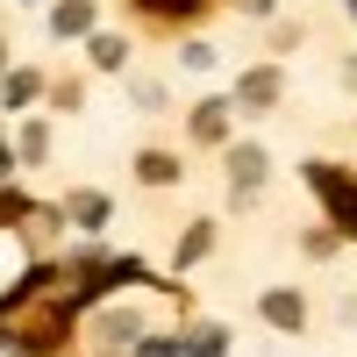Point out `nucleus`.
Listing matches in <instances>:
<instances>
[{"label": "nucleus", "instance_id": "1", "mask_svg": "<svg viewBox=\"0 0 357 357\" xmlns=\"http://www.w3.org/2000/svg\"><path fill=\"white\" fill-rule=\"evenodd\" d=\"M229 186L236 193H257L264 186V151H257V143H236V151H229Z\"/></svg>", "mask_w": 357, "mask_h": 357}, {"label": "nucleus", "instance_id": "2", "mask_svg": "<svg viewBox=\"0 0 357 357\" xmlns=\"http://www.w3.org/2000/svg\"><path fill=\"white\" fill-rule=\"evenodd\" d=\"M272 100H279V72L264 65V72H250L243 86H236V100H229V107H250V114H257V107H272Z\"/></svg>", "mask_w": 357, "mask_h": 357}, {"label": "nucleus", "instance_id": "3", "mask_svg": "<svg viewBox=\"0 0 357 357\" xmlns=\"http://www.w3.org/2000/svg\"><path fill=\"white\" fill-rule=\"evenodd\" d=\"M50 29H57V36H86V29H93V0H57Z\"/></svg>", "mask_w": 357, "mask_h": 357}, {"label": "nucleus", "instance_id": "4", "mask_svg": "<svg viewBox=\"0 0 357 357\" xmlns=\"http://www.w3.org/2000/svg\"><path fill=\"white\" fill-rule=\"evenodd\" d=\"M264 321H272V329H301V321H307L301 293H264Z\"/></svg>", "mask_w": 357, "mask_h": 357}, {"label": "nucleus", "instance_id": "5", "mask_svg": "<svg viewBox=\"0 0 357 357\" xmlns=\"http://www.w3.org/2000/svg\"><path fill=\"white\" fill-rule=\"evenodd\" d=\"M229 114H236L229 100H207V107L193 114V136H200V143H222V136H229Z\"/></svg>", "mask_w": 357, "mask_h": 357}, {"label": "nucleus", "instance_id": "6", "mask_svg": "<svg viewBox=\"0 0 357 357\" xmlns=\"http://www.w3.org/2000/svg\"><path fill=\"white\" fill-rule=\"evenodd\" d=\"M136 172L151 178V186H165V178H178V158H165V151H151V158H143Z\"/></svg>", "mask_w": 357, "mask_h": 357}, {"label": "nucleus", "instance_id": "7", "mask_svg": "<svg viewBox=\"0 0 357 357\" xmlns=\"http://www.w3.org/2000/svg\"><path fill=\"white\" fill-rule=\"evenodd\" d=\"M222 350H229V336H222V329H200V336L178 350V357H222Z\"/></svg>", "mask_w": 357, "mask_h": 357}, {"label": "nucleus", "instance_id": "8", "mask_svg": "<svg viewBox=\"0 0 357 357\" xmlns=\"http://www.w3.org/2000/svg\"><path fill=\"white\" fill-rule=\"evenodd\" d=\"M72 215H79L86 229H100V222H107V200H100V193H79V200H72Z\"/></svg>", "mask_w": 357, "mask_h": 357}, {"label": "nucleus", "instance_id": "9", "mask_svg": "<svg viewBox=\"0 0 357 357\" xmlns=\"http://www.w3.org/2000/svg\"><path fill=\"white\" fill-rule=\"evenodd\" d=\"M122 57H129V43H122V36H93V65H107V72H114Z\"/></svg>", "mask_w": 357, "mask_h": 357}, {"label": "nucleus", "instance_id": "10", "mask_svg": "<svg viewBox=\"0 0 357 357\" xmlns=\"http://www.w3.org/2000/svg\"><path fill=\"white\" fill-rule=\"evenodd\" d=\"M100 336H107V343H136V314H107Z\"/></svg>", "mask_w": 357, "mask_h": 357}, {"label": "nucleus", "instance_id": "11", "mask_svg": "<svg viewBox=\"0 0 357 357\" xmlns=\"http://www.w3.org/2000/svg\"><path fill=\"white\" fill-rule=\"evenodd\" d=\"M207 243H215V229H207V222H200V229H186V243H178V257H186V264H193V257H200Z\"/></svg>", "mask_w": 357, "mask_h": 357}, {"label": "nucleus", "instance_id": "12", "mask_svg": "<svg viewBox=\"0 0 357 357\" xmlns=\"http://www.w3.org/2000/svg\"><path fill=\"white\" fill-rule=\"evenodd\" d=\"M8 100L22 107V100H36V72H22V79H8Z\"/></svg>", "mask_w": 357, "mask_h": 357}, {"label": "nucleus", "instance_id": "13", "mask_svg": "<svg viewBox=\"0 0 357 357\" xmlns=\"http://www.w3.org/2000/svg\"><path fill=\"white\" fill-rule=\"evenodd\" d=\"M143 357H178V343H143Z\"/></svg>", "mask_w": 357, "mask_h": 357}, {"label": "nucleus", "instance_id": "14", "mask_svg": "<svg viewBox=\"0 0 357 357\" xmlns=\"http://www.w3.org/2000/svg\"><path fill=\"white\" fill-rule=\"evenodd\" d=\"M243 8H250V15H264V8H272V0H243Z\"/></svg>", "mask_w": 357, "mask_h": 357}, {"label": "nucleus", "instance_id": "15", "mask_svg": "<svg viewBox=\"0 0 357 357\" xmlns=\"http://www.w3.org/2000/svg\"><path fill=\"white\" fill-rule=\"evenodd\" d=\"M0 172H8V143H0Z\"/></svg>", "mask_w": 357, "mask_h": 357}, {"label": "nucleus", "instance_id": "16", "mask_svg": "<svg viewBox=\"0 0 357 357\" xmlns=\"http://www.w3.org/2000/svg\"><path fill=\"white\" fill-rule=\"evenodd\" d=\"M350 86H357V65H350Z\"/></svg>", "mask_w": 357, "mask_h": 357}, {"label": "nucleus", "instance_id": "17", "mask_svg": "<svg viewBox=\"0 0 357 357\" xmlns=\"http://www.w3.org/2000/svg\"><path fill=\"white\" fill-rule=\"evenodd\" d=\"M350 8H357V0H350Z\"/></svg>", "mask_w": 357, "mask_h": 357}]
</instances>
